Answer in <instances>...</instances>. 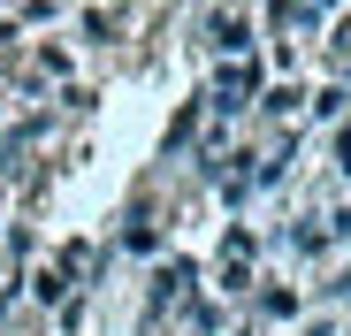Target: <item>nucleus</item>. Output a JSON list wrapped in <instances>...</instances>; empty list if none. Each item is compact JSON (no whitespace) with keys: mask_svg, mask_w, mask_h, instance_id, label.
<instances>
[{"mask_svg":"<svg viewBox=\"0 0 351 336\" xmlns=\"http://www.w3.org/2000/svg\"><path fill=\"white\" fill-rule=\"evenodd\" d=\"M336 160H343V168H351V123H343V130H336Z\"/></svg>","mask_w":351,"mask_h":336,"instance_id":"nucleus-4","label":"nucleus"},{"mask_svg":"<svg viewBox=\"0 0 351 336\" xmlns=\"http://www.w3.org/2000/svg\"><path fill=\"white\" fill-rule=\"evenodd\" d=\"M184 283H191V260H168V267H160V291H153V298H160V306H168V298H184Z\"/></svg>","mask_w":351,"mask_h":336,"instance_id":"nucleus-2","label":"nucleus"},{"mask_svg":"<svg viewBox=\"0 0 351 336\" xmlns=\"http://www.w3.org/2000/svg\"><path fill=\"white\" fill-rule=\"evenodd\" d=\"M306 336H336V328H328V321H313V328H306Z\"/></svg>","mask_w":351,"mask_h":336,"instance_id":"nucleus-6","label":"nucleus"},{"mask_svg":"<svg viewBox=\"0 0 351 336\" xmlns=\"http://www.w3.org/2000/svg\"><path fill=\"white\" fill-rule=\"evenodd\" d=\"M336 298H351V267H343V275H336Z\"/></svg>","mask_w":351,"mask_h":336,"instance_id":"nucleus-5","label":"nucleus"},{"mask_svg":"<svg viewBox=\"0 0 351 336\" xmlns=\"http://www.w3.org/2000/svg\"><path fill=\"white\" fill-rule=\"evenodd\" d=\"M214 38H221L229 53H245V46H252V23H237V16H221V23H214Z\"/></svg>","mask_w":351,"mask_h":336,"instance_id":"nucleus-3","label":"nucleus"},{"mask_svg":"<svg viewBox=\"0 0 351 336\" xmlns=\"http://www.w3.org/2000/svg\"><path fill=\"white\" fill-rule=\"evenodd\" d=\"M206 99H214V107H221V115H237V107H252V69H245V62H237V69H221V77H214V92H206Z\"/></svg>","mask_w":351,"mask_h":336,"instance_id":"nucleus-1","label":"nucleus"}]
</instances>
